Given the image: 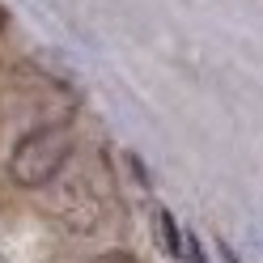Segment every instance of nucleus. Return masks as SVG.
I'll return each mask as SVG.
<instances>
[{
  "mask_svg": "<svg viewBox=\"0 0 263 263\" xmlns=\"http://www.w3.org/2000/svg\"><path fill=\"white\" fill-rule=\"evenodd\" d=\"M68 157H72V127L68 123L30 127L9 153V178L26 191H39L68 166Z\"/></svg>",
  "mask_w": 263,
  "mask_h": 263,
  "instance_id": "f257e3e1",
  "label": "nucleus"
},
{
  "mask_svg": "<svg viewBox=\"0 0 263 263\" xmlns=\"http://www.w3.org/2000/svg\"><path fill=\"white\" fill-rule=\"evenodd\" d=\"M153 234H157V246H161V251H166V255H187V242H183V229H178V221L170 217V212L166 208H157L153 212Z\"/></svg>",
  "mask_w": 263,
  "mask_h": 263,
  "instance_id": "f03ea898",
  "label": "nucleus"
},
{
  "mask_svg": "<svg viewBox=\"0 0 263 263\" xmlns=\"http://www.w3.org/2000/svg\"><path fill=\"white\" fill-rule=\"evenodd\" d=\"M93 263H144L140 255H127V251H106L102 259H93Z\"/></svg>",
  "mask_w": 263,
  "mask_h": 263,
  "instance_id": "7ed1b4c3",
  "label": "nucleus"
},
{
  "mask_svg": "<svg viewBox=\"0 0 263 263\" xmlns=\"http://www.w3.org/2000/svg\"><path fill=\"white\" fill-rule=\"evenodd\" d=\"M221 259H225V263H238V255L229 251V246H221Z\"/></svg>",
  "mask_w": 263,
  "mask_h": 263,
  "instance_id": "20e7f679",
  "label": "nucleus"
},
{
  "mask_svg": "<svg viewBox=\"0 0 263 263\" xmlns=\"http://www.w3.org/2000/svg\"><path fill=\"white\" fill-rule=\"evenodd\" d=\"M0 30H5V9H0Z\"/></svg>",
  "mask_w": 263,
  "mask_h": 263,
  "instance_id": "39448f33",
  "label": "nucleus"
}]
</instances>
